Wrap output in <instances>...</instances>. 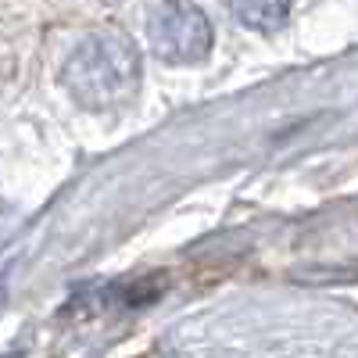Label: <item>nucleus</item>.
Listing matches in <instances>:
<instances>
[{"mask_svg": "<svg viewBox=\"0 0 358 358\" xmlns=\"http://www.w3.org/2000/svg\"><path fill=\"white\" fill-rule=\"evenodd\" d=\"M140 50L136 43L118 33V29H104V33L86 36L62 69L65 90L90 111H118L126 108L136 90H140Z\"/></svg>", "mask_w": 358, "mask_h": 358, "instance_id": "f257e3e1", "label": "nucleus"}, {"mask_svg": "<svg viewBox=\"0 0 358 358\" xmlns=\"http://www.w3.org/2000/svg\"><path fill=\"white\" fill-rule=\"evenodd\" d=\"M147 36L165 65H197L212 50V22L197 4H158L147 15Z\"/></svg>", "mask_w": 358, "mask_h": 358, "instance_id": "f03ea898", "label": "nucleus"}, {"mask_svg": "<svg viewBox=\"0 0 358 358\" xmlns=\"http://www.w3.org/2000/svg\"><path fill=\"white\" fill-rule=\"evenodd\" d=\"M233 18L244 22L248 29L258 33H276V29L290 18L287 4H273V0H258V4H233Z\"/></svg>", "mask_w": 358, "mask_h": 358, "instance_id": "7ed1b4c3", "label": "nucleus"}, {"mask_svg": "<svg viewBox=\"0 0 358 358\" xmlns=\"http://www.w3.org/2000/svg\"><path fill=\"white\" fill-rule=\"evenodd\" d=\"M11 358H18V355H11Z\"/></svg>", "mask_w": 358, "mask_h": 358, "instance_id": "20e7f679", "label": "nucleus"}]
</instances>
